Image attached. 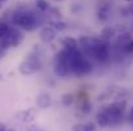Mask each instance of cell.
<instances>
[{
	"label": "cell",
	"mask_w": 133,
	"mask_h": 131,
	"mask_svg": "<svg viewBox=\"0 0 133 131\" xmlns=\"http://www.w3.org/2000/svg\"><path fill=\"white\" fill-rule=\"evenodd\" d=\"M12 22L14 26L26 31H32L38 27V19L31 12H16L12 17Z\"/></svg>",
	"instance_id": "6da1fadb"
},
{
	"label": "cell",
	"mask_w": 133,
	"mask_h": 131,
	"mask_svg": "<svg viewBox=\"0 0 133 131\" xmlns=\"http://www.w3.org/2000/svg\"><path fill=\"white\" fill-rule=\"evenodd\" d=\"M54 72L58 76H61V77H66V76H69L71 73L66 49H62V50H59L56 54V58H54Z\"/></svg>",
	"instance_id": "7a4b0ae2"
},
{
	"label": "cell",
	"mask_w": 133,
	"mask_h": 131,
	"mask_svg": "<svg viewBox=\"0 0 133 131\" xmlns=\"http://www.w3.org/2000/svg\"><path fill=\"white\" fill-rule=\"evenodd\" d=\"M40 70V59L39 57L30 54L29 58H26L21 64H19V72L25 76L27 75H32L35 72H38Z\"/></svg>",
	"instance_id": "3957f363"
},
{
	"label": "cell",
	"mask_w": 133,
	"mask_h": 131,
	"mask_svg": "<svg viewBox=\"0 0 133 131\" xmlns=\"http://www.w3.org/2000/svg\"><path fill=\"white\" fill-rule=\"evenodd\" d=\"M90 71H92V64H90V62H89L88 59H85V58L71 68V73H74V75H76V76L88 75Z\"/></svg>",
	"instance_id": "277c9868"
},
{
	"label": "cell",
	"mask_w": 133,
	"mask_h": 131,
	"mask_svg": "<svg viewBox=\"0 0 133 131\" xmlns=\"http://www.w3.org/2000/svg\"><path fill=\"white\" fill-rule=\"evenodd\" d=\"M57 36V31L52 26H44L40 30V39L44 43H52Z\"/></svg>",
	"instance_id": "5b68a950"
},
{
	"label": "cell",
	"mask_w": 133,
	"mask_h": 131,
	"mask_svg": "<svg viewBox=\"0 0 133 131\" xmlns=\"http://www.w3.org/2000/svg\"><path fill=\"white\" fill-rule=\"evenodd\" d=\"M132 40V37H131V35L129 34H122L118 39H116V43H115V45H116V48L118 49H120L123 53H124V49H125V46L129 44V41Z\"/></svg>",
	"instance_id": "8992f818"
},
{
	"label": "cell",
	"mask_w": 133,
	"mask_h": 131,
	"mask_svg": "<svg viewBox=\"0 0 133 131\" xmlns=\"http://www.w3.org/2000/svg\"><path fill=\"white\" fill-rule=\"evenodd\" d=\"M36 104H38L39 108H48V107H50V104H52L50 95H49V94H45V93L40 94V95L38 96Z\"/></svg>",
	"instance_id": "52a82bcc"
},
{
	"label": "cell",
	"mask_w": 133,
	"mask_h": 131,
	"mask_svg": "<svg viewBox=\"0 0 133 131\" xmlns=\"http://www.w3.org/2000/svg\"><path fill=\"white\" fill-rule=\"evenodd\" d=\"M62 45H63V49L66 50H74V49H78L79 48V44H78V40L71 37V36H67L62 40Z\"/></svg>",
	"instance_id": "ba28073f"
},
{
	"label": "cell",
	"mask_w": 133,
	"mask_h": 131,
	"mask_svg": "<svg viewBox=\"0 0 133 131\" xmlns=\"http://www.w3.org/2000/svg\"><path fill=\"white\" fill-rule=\"evenodd\" d=\"M72 131H96V125L93 122L76 124L72 126Z\"/></svg>",
	"instance_id": "9c48e42d"
},
{
	"label": "cell",
	"mask_w": 133,
	"mask_h": 131,
	"mask_svg": "<svg viewBox=\"0 0 133 131\" xmlns=\"http://www.w3.org/2000/svg\"><path fill=\"white\" fill-rule=\"evenodd\" d=\"M99 36H101V40H103V41H109V40H111V39L115 36V30H114L112 27H110V26H106V27L102 28Z\"/></svg>",
	"instance_id": "30bf717a"
},
{
	"label": "cell",
	"mask_w": 133,
	"mask_h": 131,
	"mask_svg": "<svg viewBox=\"0 0 133 131\" xmlns=\"http://www.w3.org/2000/svg\"><path fill=\"white\" fill-rule=\"evenodd\" d=\"M97 17H98V19L99 21H106L107 19V17H109V5L107 4H99V6H98V10H97Z\"/></svg>",
	"instance_id": "8fae6325"
},
{
	"label": "cell",
	"mask_w": 133,
	"mask_h": 131,
	"mask_svg": "<svg viewBox=\"0 0 133 131\" xmlns=\"http://www.w3.org/2000/svg\"><path fill=\"white\" fill-rule=\"evenodd\" d=\"M96 121H97V124H98L101 127H107V126H109V118H107V116H106V113H105L103 109H101V111L96 114Z\"/></svg>",
	"instance_id": "7c38bea8"
},
{
	"label": "cell",
	"mask_w": 133,
	"mask_h": 131,
	"mask_svg": "<svg viewBox=\"0 0 133 131\" xmlns=\"http://www.w3.org/2000/svg\"><path fill=\"white\" fill-rule=\"evenodd\" d=\"M9 30H10V27L6 22H0V39H3L9 32Z\"/></svg>",
	"instance_id": "4fadbf2b"
},
{
	"label": "cell",
	"mask_w": 133,
	"mask_h": 131,
	"mask_svg": "<svg viewBox=\"0 0 133 131\" xmlns=\"http://www.w3.org/2000/svg\"><path fill=\"white\" fill-rule=\"evenodd\" d=\"M72 102H74V96H72V94H65V95L62 96V104H63L65 107L71 105Z\"/></svg>",
	"instance_id": "5bb4252c"
},
{
	"label": "cell",
	"mask_w": 133,
	"mask_h": 131,
	"mask_svg": "<svg viewBox=\"0 0 133 131\" xmlns=\"http://www.w3.org/2000/svg\"><path fill=\"white\" fill-rule=\"evenodd\" d=\"M36 8L40 12H46L49 9V4L45 0H36Z\"/></svg>",
	"instance_id": "9a60e30c"
},
{
	"label": "cell",
	"mask_w": 133,
	"mask_h": 131,
	"mask_svg": "<svg viewBox=\"0 0 133 131\" xmlns=\"http://www.w3.org/2000/svg\"><path fill=\"white\" fill-rule=\"evenodd\" d=\"M52 27H53L56 31H57V30H58V31H63V30L66 28V25H65L63 22H58V21H57V22H53V23H52Z\"/></svg>",
	"instance_id": "2e32d148"
},
{
	"label": "cell",
	"mask_w": 133,
	"mask_h": 131,
	"mask_svg": "<svg viewBox=\"0 0 133 131\" xmlns=\"http://www.w3.org/2000/svg\"><path fill=\"white\" fill-rule=\"evenodd\" d=\"M79 109H80L84 114H88L89 112L92 111V105H90V103H84V104H82V105L79 107Z\"/></svg>",
	"instance_id": "e0dca14e"
},
{
	"label": "cell",
	"mask_w": 133,
	"mask_h": 131,
	"mask_svg": "<svg viewBox=\"0 0 133 131\" xmlns=\"http://www.w3.org/2000/svg\"><path fill=\"white\" fill-rule=\"evenodd\" d=\"M5 50H6V49H5V46H4V45H3V43L0 41V57H3V55H4Z\"/></svg>",
	"instance_id": "ac0fdd59"
},
{
	"label": "cell",
	"mask_w": 133,
	"mask_h": 131,
	"mask_svg": "<svg viewBox=\"0 0 133 131\" xmlns=\"http://www.w3.org/2000/svg\"><path fill=\"white\" fill-rule=\"evenodd\" d=\"M128 118H129V122L133 125V107L131 108V111H129V114H128Z\"/></svg>",
	"instance_id": "d6986e66"
},
{
	"label": "cell",
	"mask_w": 133,
	"mask_h": 131,
	"mask_svg": "<svg viewBox=\"0 0 133 131\" xmlns=\"http://www.w3.org/2000/svg\"><path fill=\"white\" fill-rule=\"evenodd\" d=\"M29 131H43L42 129H39V127H36V126H32V127H30Z\"/></svg>",
	"instance_id": "ffe728a7"
},
{
	"label": "cell",
	"mask_w": 133,
	"mask_h": 131,
	"mask_svg": "<svg viewBox=\"0 0 133 131\" xmlns=\"http://www.w3.org/2000/svg\"><path fill=\"white\" fill-rule=\"evenodd\" d=\"M6 129H8V127H6L4 124H1V122H0V131H6Z\"/></svg>",
	"instance_id": "44dd1931"
},
{
	"label": "cell",
	"mask_w": 133,
	"mask_h": 131,
	"mask_svg": "<svg viewBox=\"0 0 133 131\" xmlns=\"http://www.w3.org/2000/svg\"><path fill=\"white\" fill-rule=\"evenodd\" d=\"M3 3H6V0H0V6H3V5H4Z\"/></svg>",
	"instance_id": "7402d4cb"
},
{
	"label": "cell",
	"mask_w": 133,
	"mask_h": 131,
	"mask_svg": "<svg viewBox=\"0 0 133 131\" xmlns=\"http://www.w3.org/2000/svg\"><path fill=\"white\" fill-rule=\"evenodd\" d=\"M6 131H13V130H9V129H6Z\"/></svg>",
	"instance_id": "603a6c76"
},
{
	"label": "cell",
	"mask_w": 133,
	"mask_h": 131,
	"mask_svg": "<svg viewBox=\"0 0 133 131\" xmlns=\"http://www.w3.org/2000/svg\"><path fill=\"white\" fill-rule=\"evenodd\" d=\"M54 1H62V0H54Z\"/></svg>",
	"instance_id": "cb8c5ba5"
},
{
	"label": "cell",
	"mask_w": 133,
	"mask_h": 131,
	"mask_svg": "<svg viewBox=\"0 0 133 131\" xmlns=\"http://www.w3.org/2000/svg\"><path fill=\"white\" fill-rule=\"evenodd\" d=\"M125 1H133V0H125Z\"/></svg>",
	"instance_id": "d4e9b609"
}]
</instances>
